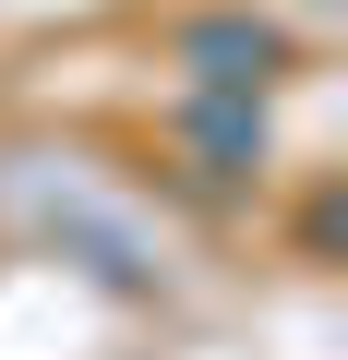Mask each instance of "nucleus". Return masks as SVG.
I'll return each instance as SVG.
<instances>
[{
    "label": "nucleus",
    "mask_w": 348,
    "mask_h": 360,
    "mask_svg": "<svg viewBox=\"0 0 348 360\" xmlns=\"http://www.w3.org/2000/svg\"><path fill=\"white\" fill-rule=\"evenodd\" d=\"M181 132H193L205 180H240V168L264 156V96H228V84H205V108H193Z\"/></svg>",
    "instance_id": "nucleus-2"
},
{
    "label": "nucleus",
    "mask_w": 348,
    "mask_h": 360,
    "mask_svg": "<svg viewBox=\"0 0 348 360\" xmlns=\"http://www.w3.org/2000/svg\"><path fill=\"white\" fill-rule=\"evenodd\" d=\"M181 60H193L205 84H228V96H264V72L288 60V37H276V25H252V13H205V25L181 37Z\"/></svg>",
    "instance_id": "nucleus-1"
}]
</instances>
